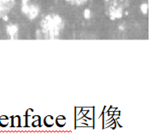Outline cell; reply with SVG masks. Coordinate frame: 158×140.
I'll return each mask as SVG.
<instances>
[{
  "label": "cell",
  "instance_id": "1",
  "mask_svg": "<svg viewBox=\"0 0 158 140\" xmlns=\"http://www.w3.org/2000/svg\"><path fill=\"white\" fill-rule=\"evenodd\" d=\"M15 0H0V19L10 13L15 5Z\"/></svg>",
  "mask_w": 158,
  "mask_h": 140
},
{
  "label": "cell",
  "instance_id": "2",
  "mask_svg": "<svg viewBox=\"0 0 158 140\" xmlns=\"http://www.w3.org/2000/svg\"><path fill=\"white\" fill-rule=\"evenodd\" d=\"M67 2H69L72 4H76V5H81L85 4V2H87L88 0H66Z\"/></svg>",
  "mask_w": 158,
  "mask_h": 140
}]
</instances>
